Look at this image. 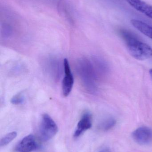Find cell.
<instances>
[{
    "label": "cell",
    "mask_w": 152,
    "mask_h": 152,
    "mask_svg": "<svg viewBox=\"0 0 152 152\" xmlns=\"http://www.w3.org/2000/svg\"><path fill=\"white\" fill-rule=\"evenodd\" d=\"M120 34L125 41L129 54L136 59L144 61L152 57V49L147 44L142 42L134 34L122 29Z\"/></svg>",
    "instance_id": "obj_1"
},
{
    "label": "cell",
    "mask_w": 152,
    "mask_h": 152,
    "mask_svg": "<svg viewBox=\"0 0 152 152\" xmlns=\"http://www.w3.org/2000/svg\"><path fill=\"white\" fill-rule=\"evenodd\" d=\"M77 70L87 91L95 94L97 91L96 73L91 61L85 58L80 59L77 64Z\"/></svg>",
    "instance_id": "obj_2"
},
{
    "label": "cell",
    "mask_w": 152,
    "mask_h": 152,
    "mask_svg": "<svg viewBox=\"0 0 152 152\" xmlns=\"http://www.w3.org/2000/svg\"><path fill=\"white\" fill-rule=\"evenodd\" d=\"M39 131L41 139L47 141L56 134L58 131V126L53 119L45 113L42 116Z\"/></svg>",
    "instance_id": "obj_3"
},
{
    "label": "cell",
    "mask_w": 152,
    "mask_h": 152,
    "mask_svg": "<svg viewBox=\"0 0 152 152\" xmlns=\"http://www.w3.org/2000/svg\"><path fill=\"white\" fill-rule=\"evenodd\" d=\"M132 137L139 145L150 144L152 142V129L148 127H141L133 132Z\"/></svg>",
    "instance_id": "obj_4"
},
{
    "label": "cell",
    "mask_w": 152,
    "mask_h": 152,
    "mask_svg": "<svg viewBox=\"0 0 152 152\" xmlns=\"http://www.w3.org/2000/svg\"><path fill=\"white\" fill-rule=\"evenodd\" d=\"M63 68L65 72V77L62 83V91L64 96H68L72 90L74 85V80L73 75L70 70L68 61L65 58L63 61Z\"/></svg>",
    "instance_id": "obj_5"
},
{
    "label": "cell",
    "mask_w": 152,
    "mask_h": 152,
    "mask_svg": "<svg viewBox=\"0 0 152 152\" xmlns=\"http://www.w3.org/2000/svg\"><path fill=\"white\" fill-rule=\"evenodd\" d=\"M39 147L35 137L33 135L29 134L23 138L17 145L16 151L31 152L35 151Z\"/></svg>",
    "instance_id": "obj_6"
},
{
    "label": "cell",
    "mask_w": 152,
    "mask_h": 152,
    "mask_svg": "<svg viewBox=\"0 0 152 152\" xmlns=\"http://www.w3.org/2000/svg\"><path fill=\"white\" fill-rule=\"evenodd\" d=\"M92 126V116L89 112H86L78 123L74 134L75 137L80 136L82 134Z\"/></svg>",
    "instance_id": "obj_7"
},
{
    "label": "cell",
    "mask_w": 152,
    "mask_h": 152,
    "mask_svg": "<svg viewBox=\"0 0 152 152\" xmlns=\"http://www.w3.org/2000/svg\"><path fill=\"white\" fill-rule=\"evenodd\" d=\"M135 10L152 19V6L142 0H124Z\"/></svg>",
    "instance_id": "obj_8"
},
{
    "label": "cell",
    "mask_w": 152,
    "mask_h": 152,
    "mask_svg": "<svg viewBox=\"0 0 152 152\" xmlns=\"http://www.w3.org/2000/svg\"><path fill=\"white\" fill-rule=\"evenodd\" d=\"M132 25L138 31L152 40V26L146 23L138 20L133 19L131 20Z\"/></svg>",
    "instance_id": "obj_9"
},
{
    "label": "cell",
    "mask_w": 152,
    "mask_h": 152,
    "mask_svg": "<svg viewBox=\"0 0 152 152\" xmlns=\"http://www.w3.org/2000/svg\"><path fill=\"white\" fill-rule=\"evenodd\" d=\"M116 121L113 118H109L104 120L100 125V128L104 131H108L116 125Z\"/></svg>",
    "instance_id": "obj_10"
},
{
    "label": "cell",
    "mask_w": 152,
    "mask_h": 152,
    "mask_svg": "<svg viewBox=\"0 0 152 152\" xmlns=\"http://www.w3.org/2000/svg\"><path fill=\"white\" fill-rule=\"evenodd\" d=\"M94 63L97 70L101 73H105L107 70V66L106 63L100 58H93Z\"/></svg>",
    "instance_id": "obj_11"
},
{
    "label": "cell",
    "mask_w": 152,
    "mask_h": 152,
    "mask_svg": "<svg viewBox=\"0 0 152 152\" xmlns=\"http://www.w3.org/2000/svg\"><path fill=\"white\" fill-rule=\"evenodd\" d=\"M17 136V133L16 132H12L9 133L3 137L0 142V145L2 146H5L9 144L13 139L16 138Z\"/></svg>",
    "instance_id": "obj_12"
},
{
    "label": "cell",
    "mask_w": 152,
    "mask_h": 152,
    "mask_svg": "<svg viewBox=\"0 0 152 152\" xmlns=\"http://www.w3.org/2000/svg\"><path fill=\"white\" fill-rule=\"evenodd\" d=\"M12 33V28L7 24L4 23L1 27V34L4 38H9Z\"/></svg>",
    "instance_id": "obj_13"
},
{
    "label": "cell",
    "mask_w": 152,
    "mask_h": 152,
    "mask_svg": "<svg viewBox=\"0 0 152 152\" xmlns=\"http://www.w3.org/2000/svg\"><path fill=\"white\" fill-rule=\"evenodd\" d=\"M24 97L21 93L17 94L13 96L11 99V102L13 104H19L22 103L24 101Z\"/></svg>",
    "instance_id": "obj_14"
},
{
    "label": "cell",
    "mask_w": 152,
    "mask_h": 152,
    "mask_svg": "<svg viewBox=\"0 0 152 152\" xmlns=\"http://www.w3.org/2000/svg\"><path fill=\"white\" fill-rule=\"evenodd\" d=\"M149 73H150V76H151V78L152 80V69H150Z\"/></svg>",
    "instance_id": "obj_15"
},
{
    "label": "cell",
    "mask_w": 152,
    "mask_h": 152,
    "mask_svg": "<svg viewBox=\"0 0 152 152\" xmlns=\"http://www.w3.org/2000/svg\"><path fill=\"white\" fill-rule=\"evenodd\" d=\"M101 152H109V151H107V150H105V151H102Z\"/></svg>",
    "instance_id": "obj_16"
}]
</instances>
